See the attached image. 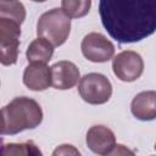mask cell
I'll return each instance as SVG.
<instances>
[{"label": "cell", "instance_id": "cell-16", "mask_svg": "<svg viewBox=\"0 0 156 156\" xmlns=\"http://www.w3.org/2000/svg\"><path fill=\"white\" fill-rule=\"evenodd\" d=\"M51 156H82V154L71 144H61L52 151Z\"/></svg>", "mask_w": 156, "mask_h": 156}, {"label": "cell", "instance_id": "cell-13", "mask_svg": "<svg viewBox=\"0 0 156 156\" xmlns=\"http://www.w3.org/2000/svg\"><path fill=\"white\" fill-rule=\"evenodd\" d=\"M0 156H43L33 141L2 143L0 141Z\"/></svg>", "mask_w": 156, "mask_h": 156}, {"label": "cell", "instance_id": "cell-3", "mask_svg": "<svg viewBox=\"0 0 156 156\" xmlns=\"http://www.w3.org/2000/svg\"><path fill=\"white\" fill-rule=\"evenodd\" d=\"M71 33V20L61 11L54 7L44 12L37 23V35L48 40L54 48L62 45Z\"/></svg>", "mask_w": 156, "mask_h": 156}, {"label": "cell", "instance_id": "cell-11", "mask_svg": "<svg viewBox=\"0 0 156 156\" xmlns=\"http://www.w3.org/2000/svg\"><path fill=\"white\" fill-rule=\"evenodd\" d=\"M133 116L140 121H152L156 117V93L154 90L141 91L134 96L130 104Z\"/></svg>", "mask_w": 156, "mask_h": 156}, {"label": "cell", "instance_id": "cell-19", "mask_svg": "<svg viewBox=\"0 0 156 156\" xmlns=\"http://www.w3.org/2000/svg\"><path fill=\"white\" fill-rule=\"evenodd\" d=\"M151 156H154V155H151Z\"/></svg>", "mask_w": 156, "mask_h": 156}, {"label": "cell", "instance_id": "cell-14", "mask_svg": "<svg viewBox=\"0 0 156 156\" xmlns=\"http://www.w3.org/2000/svg\"><path fill=\"white\" fill-rule=\"evenodd\" d=\"M0 20L22 24L26 20L24 5L21 1H0Z\"/></svg>", "mask_w": 156, "mask_h": 156}, {"label": "cell", "instance_id": "cell-18", "mask_svg": "<svg viewBox=\"0 0 156 156\" xmlns=\"http://www.w3.org/2000/svg\"><path fill=\"white\" fill-rule=\"evenodd\" d=\"M4 129H5V121H4L2 111L0 110V135H1V134H4Z\"/></svg>", "mask_w": 156, "mask_h": 156}, {"label": "cell", "instance_id": "cell-1", "mask_svg": "<svg viewBox=\"0 0 156 156\" xmlns=\"http://www.w3.org/2000/svg\"><path fill=\"white\" fill-rule=\"evenodd\" d=\"M99 13L110 37L121 44L140 41L156 29L155 0H101Z\"/></svg>", "mask_w": 156, "mask_h": 156}, {"label": "cell", "instance_id": "cell-7", "mask_svg": "<svg viewBox=\"0 0 156 156\" xmlns=\"http://www.w3.org/2000/svg\"><path fill=\"white\" fill-rule=\"evenodd\" d=\"M83 56L91 62H107L115 55V45L104 34L91 32L87 34L80 44Z\"/></svg>", "mask_w": 156, "mask_h": 156}, {"label": "cell", "instance_id": "cell-8", "mask_svg": "<svg viewBox=\"0 0 156 156\" xmlns=\"http://www.w3.org/2000/svg\"><path fill=\"white\" fill-rule=\"evenodd\" d=\"M85 141H87L88 147L94 154L105 156L115 147L116 136H115V133L110 128L98 124L88 129Z\"/></svg>", "mask_w": 156, "mask_h": 156}, {"label": "cell", "instance_id": "cell-9", "mask_svg": "<svg viewBox=\"0 0 156 156\" xmlns=\"http://www.w3.org/2000/svg\"><path fill=\"white\" fill-rule=\"evenodd\" d=\"M51 85L58 90L73 88L80 79L78 67L71 61H58L51 67Z\"/></svg>", "mask_w": 156, "mask_h": 156}, {"label": "cell", "instance_id": "cell-17", "mask_svg": "<svg viewBox=\"0 0 156 156\" xmlns=\"http://www.w3.org/2000/svg\"><path fill=\"white\" fill-rule=\"evenodd\" d=\"M105 156H135V154L129 147H127L122 144H116L115 147Z\"/></svg>", "mask_w": 156, "mask_h": 156}, {"label": "cell", "instance_id": "cell-15", "mask_svg": "<svg viewBox=\"0 0 156 156\" xmlns=\"http://www.w3.org/2000/svg\"><path fill=\"white\" fill-rule=\"evenodd\" d=\"M91 6L90 0H63L61 1V11L68 18H80L85 16Z\"/></svg>", "mask_w": 156, "mask_h": 156}, {"label": "cell", "instance_id": "cell-5", "mask_svg": "<svg viewBox=\"0 0 156 156\" xmlns=\"http://www.w3.org/2000/svg\"><path fill=\"white\" fill-rule=\"evenodd\" d=\"M21 24L0 20V63L11 66L17 62L20 50Z\"/></svg>", "mask_w": 156, "mask_h": 156}, {"label": "cell", "instance_id": "cell-10", "mask_svg": "<svg viewBox=\"0 0 156 156\" xmlns=\"http://www.w3.org/2000/svg\"><path fill=\"white\" fill-rule=\"evenodd\" d=\"M23 84L34 91L46 90L51 85V69L45 63H29L23 72Z\"/></svg>", "mask_w": 156, "mask_h": 156}, {"label": "cell", "instance_id": "cell-12", "mask_svg": "<svg viewBox=\"0 0 156 156\" xmlns=\"http://www.w3.org/2000/svg\"><path fill=\"white\" fill-rule=\"evenodd\" d=\"M54 54V46L45 39L43 38H37L34 39L27 51H26V56L29 63H48Z\"/></svg>", "mask_w": 156, "mask_h": 156}, {"label": "cell", "instance_id": "cell-6", "mask_svg": "<svg viewBox=\"0 0 156 156\" xmlns=\"http://www.w3.org/2000/svg\"><path fill=\"white\" fill-rule=\"evenodd\" d=\"M112 71L122 82H134L143 74L144 61L133 50H124L112 57Z\"/></svg>", "mask_w": 156, "mask_h": 156}, {"label": "cell", "instance_id": "cell-4", "mask_svg": "<svg viewBox=\"0 0 156 156\" xmlns=\"http://www.w3.org/2000/svg\"><path fill=\"white\" fill-rule=\"evenodd\" d=\"M78 93L85 102L90 105H101L110 100L112 95V84L106 76L91 72L79 79Z\"/></svg>", "mask_w": 156, "mask_h": 156}, {"label": "cell", "instance_id": "cell-2", "mask_svg": "<svg viewBox=\"0 0 156 156\" xmlns=\"http://www.w3.org/2000/svg\"><path fill=\"white\" fill-rule=\"evenodd\" d=\"M5 121L4 134L15 135L26 129L37 128L43 121L40 105L30 98L17 96L2 107Z\"/></svg>", "mask_w": 156, "mask_h": 156}]
</instances>
